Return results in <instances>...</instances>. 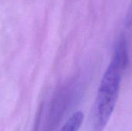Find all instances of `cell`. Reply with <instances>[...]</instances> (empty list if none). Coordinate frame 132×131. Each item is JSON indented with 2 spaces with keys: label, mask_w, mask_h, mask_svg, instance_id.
<instances>
[{
  "label": "cell",
  "mask_w": 132,
  "mask_h": 131,
  "mask_svg": "<svg viewBox=\"0 0 132 131\" xmlns=\"http://www.w3.org/2000/svg\"><path fill=\"white\" fill-rule=\"evenodd\" d=\"M128 63L127 44L121 39L101 81L90 118L88 131H104L117 103L121 78Z\"/></svg>",
  "instance_id": "6da1fadb"
},
{
  "label": "cell",
  "mask_w": 132,
  "mask_h": 131,
  "mask_svg": "<svg viewBox=\"0 0 132 131\" xmlns=\"http://www.w3.org/2000/svg\"><path fill=\"white\" fill-rule=\"evenodd\" d=\"M84 119V113L81 111L75 112L65 123L60 131H78Z\"/></svg>",
  "instance_id": "7a4b0ae2"
},
{
  "label": "cell",
  "mask_w": 132,
  "mask_h": 131,
  "mask_svg": "<svg viewBox=\"0 0 132 131\" xmlns=\"http://www.w3.org/2000/svg\"><path fill=\"white\" fill-rule=\"evenodd\" d=\"M125 24L127 25H132V2L129 6L126 18H125Z\"/></svg>",
  "instance_id": "3957f363"
}]
</instances>
